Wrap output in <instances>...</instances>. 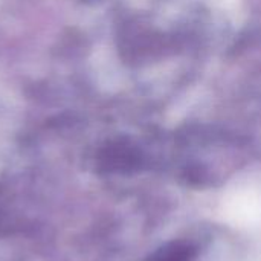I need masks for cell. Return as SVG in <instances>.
I'll return each mask as SVG.
<instances>
[{"mask_svg": "<svg viewBox=\"0 0 261 261\" xmlns=\"http://www.w3.org/2000/svg\"><path fill=\"white\" fill-rule=\"evenodd\" d=\"M225 220L237 228L261 223V193L254 190L237 191L223 200Z\"/></svg>", "mask_w": 261, "mask_h": 261, "instance_id": "1", "label": "cell"}]
</instances>
